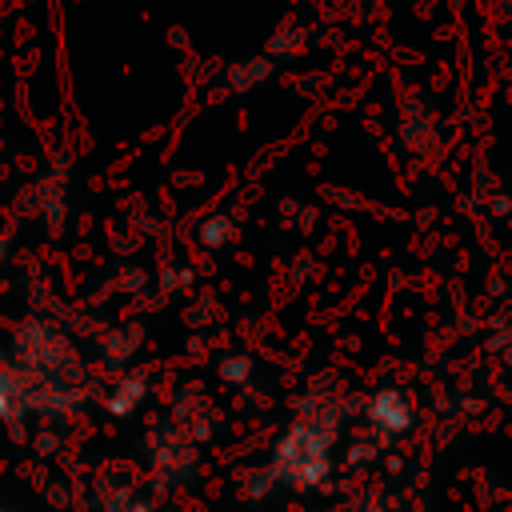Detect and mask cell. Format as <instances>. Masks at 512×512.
Segmentation results:
<instances>
[{
	"mask_svg": "<svg viewBox=\"0 0 512 512\" xmlns=\"http://www.w3.org/2000/svg\"><path fill=\"white\" fill-rule=\"evenodd\" d=\"M336 420L340 408H300V420L284 428V436L272 448V464L264 468L272 484H284L292 492H316L332 476V444H336Z\"/></svg>",
	"mask_w": 512,
	"mask_h": 512,
	"instance_id": "1",
	"label": "cell"
},
{
	"mask_svg": "<svg viewBox=\"0 0 512 512\" xmlns=\"http://www.w3.org/2000/svg\"><path fill=\"white\" fill-rule=\"evenodd\" d=\"M364 420H368V428H372L380 440H396V436H404V432L412 428L416 412H412V404H408V396H404L400 388H380V392L368 396Z\"/></svg>",
	"mask_w": 512,
	"mask_h": 512,
	"instance_id": "2",
	"label": "cell"
},
{
	"mask_svg": "<svg viewBox=\"0 0 512 512\" xmlns=\"http://www.w3.org/2000/svg\"><path fill=\"white\" fill-rule=\"evenodd\" d=\"M144 392H148V380H144V376H128V380H120L116 392H112V400H108V412H112V416H128V412H136V404L144 400Z\"/></svg>",
	"mask_w": 512,
	"mask_h": 512,
	"instance_id": "3",
	"label": "cell"
},
{
	"mask_svg": "<svg viewBox=\"0 0 512 512\" xmlns=\"http://www.w3.org/2000/svg\"><path fill=\"white\" fill-rule=\"evenodd\" d=\"M268 60H248L240 68H232V88H252V84H264L268 80Z\"/></svg>",
	"mask_w": 512,
	"mask_h": 512,
	"instance_id": "4",
	"label": "cell"
},
{
	"mask_svg": "<svg viewBox=\"0 0 512 512\" xmlns=\"http://www.w3.org/2000/svg\"><path fill=\"white\" fill-rule=\"evenodd\" d=\"M200 240H204L208 248H220V244H228V240H232V220H228V216H212V220H204V228H200Z\"/></svg>",
	"mask_w": 512,
	"mask_h": 512,
	"instance_id": "5",
	"label": "cell"
},
{
	"mask_svg": "<svg viewBox=\"0 0 512 512\" xmlns=\"http://www.w3.org/2000/svg\"><path fill=\"white\" fill-rule=\"evenodd\" d=\"M248 372H252V360H248V356H224V360H220V376H224L228 384H244Z\"/></svg>",
	"mask_w": 512,
	"mask_h": 512,
	"instance_id": "6",
	"label": "cell"
},
{
	"mask_svg": "<svg viewBox=\"0 0 512 512\" xmlns=\"http://www.w3.org/2000/svg\"><path fill=\"white\" fill-rule=\"evenodd\" d=\"M284 44H300V32H296V28H292V32H288V28H280V32H276V40H272V52H276V56H284Z\"/></svg>",
	"mask_w": 512,
	"mask_h": 512,
	"instance_id": "7",
	"label": "cell"
}]
</instances>
